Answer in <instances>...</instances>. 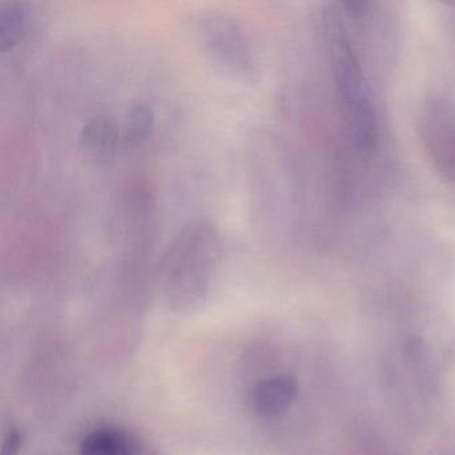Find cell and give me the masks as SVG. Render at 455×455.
Segmentation results:
<instances>
[{"instance_id":"cell-1","label":"cell","mask_w":455,"mask_h":455,"mask_svg":"<svg viewBox=\"0 0 455 455\" xmlns=\"http://www.w3.org/2000/svg\"><path fill=\"white\" fill-rule=\"evenodd\" d=\"M222 251V234L210 220H191L180 228L167 246L159 267L172 299L196 300L201 297Z\"/></svg>"},{"instance_id":"cell-2","label":"cell","mask_w":455,"mask_h":455,"mask_svg":"<svg viewBox=\"0 0 455 455\" xmlns=\"http://www.w3.org/2000/svg\"><path fill=\"white\" fill-rule=\"evenodd\" d=\"M188 25L199 52L220 76L236 84H258L259 55L241 20L228 12L202 10L191 15Z\"/></svg>"},{"instance_id":"cell-3","label":"cell","mask_w":455,"mask_h":455,"mask_svg":"<svg viewBox=\"0 0 455 455\" xmlns=\"http://www.w3.org/2000/svg\"><path fill=\"white\" fill-rule=\"evenodd\" d=\"M419 135L434 169L455 182V92L434 90L419 113Z\"/></svg>"},{"instance_id":"cell-4","label":"cell","mask_w":455,"mask_h":455,"mask_svg":"<svg viewBox=\"0 0 455 455\" xmlns=\"http://www.w3.org/2000/svg\"><path fill=\"white\" fill-rule=\"evenodd\" d=\"M118 143V126L108 116H97L87 121L79 135V146L84 158L97 166H105L114 161Z\"/></svg>"},{"instance_id":"cell-5","label":"cell","mask_w":455,"mask_h":455,"mask_svg":"<svg viewBox=\"0 0 455 455\" xmlns=\"http://www.w3.org/2000/svg\"><path fill=\"white\" fill-rule=\"evenodd\" d=\"M297 396V382L289 375L260 380L252 391V407L263 418H275L290 409Z\"/></svg>"},{"instance_id":"cell-6","label":"cell","mask_w":455,"mask_h":455,"mask_svg":"<svg viewBox=\"0 0 455 455\" xmlns=\"http://www.w3.org/2000/svg\"><path fill=\"white\" fill-rule=\"evenodd\" d=\"M30 30V12L20 2L0 4V52L17 49Z\"/></svg>"},{"instance_id":"cell-7","label":"cell","mask_w":455,"mask_h":455,"mask_svg":"<svg viewBox=\"0 0 455 455\" xmlns=\"http://www.w3.org/2000/svg\"><path fill=\"white\" fill-rule=\"evenodd\" d=\"M81 455H132V447L119 431L100 428L84 439Z\"/></svg>"},{"instance_id":"cell-8","label":"cell","mask_w":455,"mask_h":455,"mask_svg":"<svg viewBox=\"0 0 455 455\" xmlns=\"http://www.w3.org/2000/svg\"><path fill=\"white\" fill-rule=\"evenodd\" d=\"M156 126L153 108L146 103H135L126 116V140L135 148L148 142Z\"/></svg>"},{"instance_id":"cell-9","label":"cell","mask_w":455,"mask_h":455,"mask_svg":"<svg viewBox=\"0 0 455 455\" xmlns=\"http://www.w3.org/2000/svg\"><path fill=\"white\" fill-rule=\"evenodd\" d=\"M23 443V435L20 431L14 430L9 434L6 441H4V450H2V455H18L20 447Z\"/></svg>"},{"instance_id":"cell-10","label":"cell","mask_w":455,"mask_h":455,"mask_svg":"<svg viewBox=\"0 0 455 455\" xmlns=\"http://www.w3.org/2000/svg\"><path fill=\"white\" fill-rule=\"evenodd\" d=\"M447 15H449L450 25H451L452 30H454L455 33V4L449 6Z\"/></svg>"}]
</instances>
